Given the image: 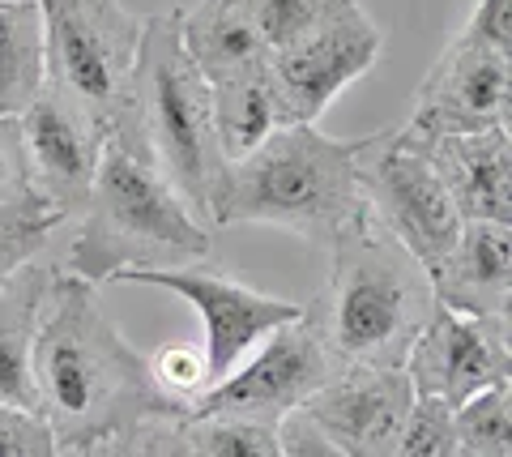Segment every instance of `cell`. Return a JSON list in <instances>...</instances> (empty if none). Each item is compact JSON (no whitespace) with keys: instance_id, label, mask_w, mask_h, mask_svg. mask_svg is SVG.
Wrapping results in <instances>:
<instances>
[{"instance_id":"7402d4cb","label":"cell","mask_w":512,"mask_h":457,"mask_svg":"<svg viewBox=\"0 0 512 457\" xmlns=\"http://www.w3.org/2000/svg\"><path fill=\"white\" fill-rule=\"evenodd\" d=\"M188 457H282L278 428L252 419H184Z\"/></svg>"},{"instance_id":"9a60e30c","label":"cell","mask_w":512,"mask_h":457,"mask_svg":"<svg viewBox=\"0 0 512 457\" xmlns=\"http://www.w3.org/2000/svg\"><path fill=\"white\" fill-rule=\"evenodd\" d=\"M448 188L461 223H512V129L436 133L406 129Z\"/></svg>"},{"instance_id":"ffe728a7","label":"cell","mask_w":512,"mask_h":457,"mask_svg":"<svg viewBox=\"0 0 512 457\" xmlns=\"http://www.w3.org/2000/svg\"><path fill=\"white\" fill-rule=\"evenodd\" d=\"M47 86L39 0L0 5V120H18Z\"/></svg>"},{"instance_id":"8fae6325","label":"cell","mask_w":512,"mask_h":457,"mask_svg":"<svg viewBox=\"0 0 512 457\" xmlns=\"http://www.w3.org/2000/svg\"><path fill=\"white\" fill-rule=\"evenodd\" d=\"M402 124L423 137L512 129V56L457 30L414 90Z\"/></svg>"},{"instance_id":"30bf717a","label":"cell","mask_w":512,"mask_h":457,"mask_svg":"<svg viewBox=\"0 0 512 457\" xmlns=\"http://www.w3.org/2000/svg\"><path fill=\"white\" fill-rule=\"evenodd\" d=\"M120 282H137V287H163L171 295L188 299L205 321V364H210V385L235 372L244 359L261 346L274 329L291 325L303 304L265 295L256 287H244L239 278L210 270V265H175V270H141L124 274Z\"/></svg>"},{"instance_id":"4fadbf2b","label":"cell","mask_w":512,"mask_h":457,"mask_svg":"<svg viewBox=\"0 0 512 457\" xmlns=\"http://www.w3.org/2000/svg\"><path fill=\"white\" fill-rule=\"evenodd\" d=\"M18 129L39 201L47 210H56L64 223H73L86 206L94 171L103 159V124L47 82L39 99L18 116Z\"/></svg>"},{"instance_id":"5b68a950","label":"cell","mask_w":512,"mask_h":457,"mask_svg":"<svg viewBox=\"0 0 512 457\" xmlns=\"http://www.w3.org/2000/svg\"><path fill=\"white\" fill-rule=\"evenodd\" d=\"M133 124L154 167L184 197L197 218H210L214 188L227 167L214 129V90L180 43L175 9L141 18V47L133 65Z\"/></svg>"},{"instance_id":"52a82bcc","label":"cell","mask_w":512,"mask_h":457,"mask_svg":"<svg viewBox=\"0 0 512 457\" xmlns=\"http://www.w3.org/2000/svg\"><path fill=\"white\" fill-rule=\"evenodd\" d=\"M355 176L367 214L402 240L423 270L448 257L461 235V214L402 120L355 141Z\"/></svg>"},{"instance_id":"603a6c76","label":"cell","mask_w":512,"mask_h":457,"mask_svg":"<svg viewBox=\"0 0 512 457\" xmlns=\"http://www.w3.org/2000/svg\"><path fill=\"white\" fill-rule=\"evenodd\" d=\"M56 457H188L184 419H150L116 436L94 440V445L56 449Z\"/></svg>"},{"instance_id":"83f0119b","label":"cell","mask_w":512,"mask_h":457,"mask_svg":"<svg viewBox=\"0 0 512 457\" xmlns=\"http://www.w3.org/2000/svg\"><path fill=\"white\" fill-rule=\"evenodd\" d=\"M154 381L163 385V393H171L175 402H192L210 389V364H205V351H188V346H163V351L150 355Z\"/></svg>"},{"instance_id":"7c38bea8","label":"cell","mask_w":512,"mask_h":457,"mask_svg":"<svg viewBox=\"0 0 512 457\" xmlns=\"http://www.w3.org/2000/svg\"><path fill=\"white\" fill-rule=\"evenodd\" d=\"M414 398L461 406L491 385H512V317H461L436 304L406 355Z\"/></svg>"},{"instance_id":"f1b7e54d","label":"cell","mask_w":512,"mask_h":457,"mask_svg":"<svg viewBox=\"0 0 512 457\" xmlns=\"http://www.w3.org/2000/svg\"><path fill=\"white\" fill-rule=\"evenodd\" d=\"M0 457H56V436L35 411L0 402Z\"/></svg>"},{"instance_id":"ba28073f","label":"cell","mask_w":512,"mask_h":457,"mask_svg":"<svg viewBox=\"0 0 512 457\" xmlns=\"http://www.w3.org/2000/svg\"><path fill=\"white\" fill-rule=\"evenodd\" d=\"M342 372L346 368L333 359L320 334L316 304H303L291 325L274 329L235 372L214 381L201 398H192L188 419H252L278 428V419L299 411Z\"/></svg>"},{"instance_id":"6da1fadb","label":"cell","mask_w":512,"mask_h":457,"mask_svg":"<svg viewBox=\"0 0 512 457\" xmlns=\"http://www.w3.org/2000/svg\"><path fill=\"white\" fill-rule=\"evenodd\" d=\"M35 406L56 449L94 445L150 419H188V406L154 381L150 355L107 317L99 287L69 270H56L39 321Z\"/></svg>"},{"instance_id":"5bb4252c","label":"cell","mask_w":512,"mask_h":457,"mask_svg":"<svg viewBox=\"0 0 512 457\" xmlns=\"http://www.w3.org/2000/svg\"><path fill=\"white\" fill-rule=\"evenodd\" d=\"M414 406L406 368H346L299 406L342 457H393Z\"/></svg>"},{"instance_id":"ac0fdd59","label":"cell","mask_w":512,"mask_h":457,"mask_svg":"<svg viewBox=\"0 0 512 457\" xmlns=\"http://www.w3.org/2000/svg\"><path fill=\"white\" fill-rule=\"evenodd\" d=\"M175 26L188 60L210 86L269 65V47L256 35L244 0H197L192 9H175Z\"/></svg>"},{"instance_id":"8992f818","label":"cell","mask_w":512,"mask_h":457,"mask_svg":"<svg viewBox=\"0 0 512 457\" xmlns=\"http://www.w3.org/2000/svg\"><path fill=\"white\" fill-rule=\"evenodd\" d=\"M47 82L116 133L133 124L141 18L124 0H39Z\"/></svg>"},{"instance_id":"7a4b0ae2","label":"cell","mask_w":512,"mask_h":457,"mask_svg":"<svg viewBox=\"0 0 512 457\" xmlns=\"http://www.w3.org/2000/svg\"><path fill=\"white\" fill-rule=\"evenodd\" d=\"M73 223L77 231L64 252V270L94 287L141 270L197 265L214 248L210 227L184 206L146 146L128 137L103 141L90 197Z\"/></svg>"},{"instance_id":"2e32d148","label":"cell","mask_w":512,"mask_h":457,"mask_svg":"<svg viewBox=\"0 0 512 457\" xmlns=\"http://www.w3.org/2000/svg\"><path fill=\"white\" fill-rule=\"evenodd\" d=\"M436 304L461 317H508L512 223H461L448 257L427 270Z\"/></svg>"},{"instance_id":"277c9868","label":"cell","mask_w":512,"mask_h":457,"mask_svg":"<svg viewBox=\"0 0 512 457\" xmlns=\"http://www.w3.org/2000/svg\"><path fill=\"white\" fill-rule=\"evenodd\" d=\"M359 210L355 141L325 137L316 124H282L256 150L222 167L210 223L282 227L316 248H329Z\"/></svg>"},{"instance_id":"d6986e66","label":"cell","mask_w":512,"mask_h":457,"mask_svg":"<svg viewBox=\"0 0 512 457\" xmlns=\"http://www.w3.org/2000/svg\"><path fill=\"white\" fill-rule=\"evenodd\" d=\"M210 90H214V129H218V146L227 154V163L256 150L282 124H291L269 65L227 77V82H218Z\"/></svg>"},{"instance_id":"484cf974","label":"cell","mask_w":512,"mask_h":457,"mask_svg":"<svg viewBox=\"0 0 512 457\" xmlns=\"http://www.w3.org/2000/svg\"><path fill=\"white\" fill-rule=\"evenodd\" d=\"M393 457H457L453 406L436 398H414Z\"/></svg>"},{"instance_id":"4316f807","label":"cell","mask_w":512,"mask_h":457,"mask_svg":"<svg viewBox=\"0 0 512 457\" xmlns=\"http://www.w3.org/2000/svg\"><path fill=\"white\" fill-rule=\"evenodd\" d=\"M0 210H47L30 184L18 120H0Z\"/></svg>"},{"instance_id":"d6a6232c","label":"cell","mask_w":512,"mask_h":457,"mask_svg":"<svg viewBox=\"0 0 512 457\" xmlns=\"http://www.w3.org/2000/svg\"><path fill=\"white\" fill-rule=\"evenodd\" d=\"M457 457H461V453H457Z\"/></svg>"},{"instance_id":"3957f363","label":"cell","mask_w":512,"mask_h":457,"mask_svg":"<svg viewBox=\"0 0 512 457\" xmlns=\"http://www.w3.org/2000/svg\"><path fill=\"white\" fill-rule=\"evenodd\" d=\"M329 265V291L312 304L333 359L342 368H406L414 338L436 312L423 261L363 206L329 244Z\"/></svg>"},{"instance_id":"44dd1931","label":"cell","mask_w":512,"mask_h":457,"mask_svg":"<svg viewBox=\"0 0 512 457\" xmlns=\"http://www.w3.org/2000/svg\"><path fill=\"white\" fill-rule=\"evenodd\" d=\"M461 457H512V385H491L453 406Z\"/></svg>"},{"instance_id":"9c48e42d","label":"cell","mask_w":512,"mask_h":457,"mask_svg":"<svg viewBox=\"0 0 512 457\" xmlns=\"http://www.w3.org/2000/svg\"><path fill=\"white\" fill-rule=\"evenodd\" d=\"M384 52V30L372 22L359 0H342L325 22H316L308 35L269 56V73L282 94L286 120L316 124V116L338 99L346 86L376 69Z\"/></svg>"},{"instance_id":"e0dca14e","label":"cell","mask_w":512,"mask_h":457,"mask_svg":"<svg viewBox=\"0 0 512 457\" xmlns=\"http://www.w3.org/2000/svg\"><path fill=\"white\" fill-rule=\"evenodd\" d=\"M56 265L43 257L18 265L9 278H0V402L35 411V338L52 291Z\"/></svg>"},{"instance_id":"cb8c5ba5","label":"cell","mask_w":512,"mask_h":457,"mask_svg":"<svg viewBox=\"0 0 512 457\" xmlns=\"http://www.w3.org/2000/svg\"><path fill=\"white\" fill-rule=\"evenodd\" d=\"M256 35L269 47V56L303 39L316 22H325L342 0H244Z\"/></svg>"},{"instance_id":"d4e9b609","label":"cell","mask_w":512,"mask_h":457,"mask_svg":"<svg viewBox=\"0 0 512 457\" xmlns=\"http://www.w3.org/2000/svg\"><path fill=\"white\" fill-rule=\"evenodd\" d=\"M64 218L52 210H0V278L47 252Z\"/></svg>"},{"instance_id":"1f68e13d","label":"cell","mask_w":512,"mask_h":457,"mask_svg":"<svg viewBox=\"0 0 512 457\" xmlns=\"http://www.w3.org/2000/svg\"><path fill=\"white\" fill-rule=\"evenodd\" d=\"M0 5H13V0H0Z\"/></svg>"},{"instance_id":"4dcf8cb0","label":"cell","mask_w":512,"mask_h":457,"mask_svg":"<svg viewBox=\"0 0 512 457\" xmlns=\"http://www.w3.org/2000/svg\"><path fill=\"white\" fill-rule=\"evenodd\" d=\"M278 445H282V457H342L338 445H329L325 432L303 411L278 419Z\"/></svg>"},{"instance_id":"f546056e","label":"cell","mask_w":512,"mask_h":457,"mask_svg":"<svg viewBox=\"0 0 512 457\" xmlns=\"http://www.w3.org/2000/svg\"><path fill=\"white\" fill-rule=\"evenodd\" d=\"M461 35L512 56V0H478L470 9V18L461 22Z\"/></svg>"}]
</instances>
